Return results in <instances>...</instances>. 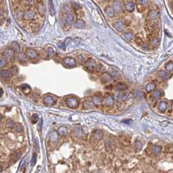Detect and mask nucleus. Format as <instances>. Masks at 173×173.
<instances>
[{
    "label": "nucleus",
    "mask_w": 173,
    "mask_h": 173,
    "mask_svg": "<svg viewBox=\"0 0 173 173\" xmlns=\"http://www.w3.org/2000/svg\"><path fill=\"white\" fill-rule=\"evenodd\" d=\"M105 12L106 15L109 18L114 17L115 14V11L113 8V7H107L105 9Z\"/></svg>",
    "instance_id": "9b49d317"
},
{
    "label": "nucleus",
    "mask_w": 173,
    "mask_h": 173,
    "mask_svg": "<svg viewBox=\"0 0 173 173\" xmlns=\"http://www.w3.org/2000/svg\"><path fill=\"white\" fill-rule=\"evenodd\" d=\"M113 26L114 28H115V29L120 32L122 31L124 29V24L121 20H117V21H115Z\"/></svg>",
    "instance_id": "6e6552de"
},
{
    "label": "nucleus",
    "mask_w": 173,
    "mask_h": 173,
    "mask_svg": "<svg viewBox=\"0 0 173 173\" xmlns=\"http://www.w3.org/2000/svg\"><path fill=\"white\" fill-rule=\"evenodd\" d=\"M26 54H27L28 58L31 60H34L38 57V53L33 49H27Z\"/></svg>",
    "instance_id": "423d86ee"
},
{
    "label": "nucleus",
    "mask_w": 173,
    "mask_h": 173,
    "mask_svg": "<svg viewBox=\"0 0 173 173\" xmlns=\"http://www.w3.org/2000/svg\"><path fill=\"white\" fill-rule=\"evenodd\" d=\"M66 104L69 107L71 108H74L78 105V102L77 99L74 98H69L66 100Z\"/></svg>",
    "instance_id": "0eeeda50"
},
{
    "label": "nucleus",
    "mask_w": 173,
    "mask_h": 173,
    "mask_svg": "<svg viewBox=\"0 0 173 173\" xmlns=\"http://www.w3.org/2000/svg\"><path fill=\"white\" fill-rule=\"evenodd\" d=\"M59 133L61 135H66L67 134V130L66 128L62 127L59 129Z\"/></svg>",
    "instance_id": "c03bdc74"
},
{
    "label": "nucleus",
    "mask_w": 173,
    "mask_h": 173,
    "mask_svg": "<svg viewBox=\"0 0 173 173\" xmlns=\"http://www.w3.org/2000/svg\"><path fill=\"white\" fill-rule=\"evenodd\" d=\"M36 9L38 11V13L40 14V15L41 16H44L45 14V7L44 5H43V3L42 2H39L37 3V5H36Z\"/></svg>",
    "instance_id": "ddd939ff"
},
{
    "label": "nucleus",
    "mask_w": 173,
    "mask_h": 173,
    "mask_svg": "<svg viewBox=\"0 0 173 173\" xmlns=\"http://www.w3.org/2000/svg\"><path fill=\"white\" fill-rule=\"evenodd\" d=\"M48 54L49 55H53L54 54V51L53 50V49L51 48H48Z\"/></svg>",
    "instance_id": "de8ad7c7"
},
{
    "label": "nucleus",
    "mask_w": 173,
    "mask_h": 173,
    "mask_svg": "<svg viewBox=\"0 0 173 173\" xmlns=\"http://www.w3.org/2000/svg\"><path fill=\"white\" fill-rule=\"evenodd\" d=\"M16 131H23V127L21 126V125H20V124H16Z\"/></svg>",
    "instance_id": "a18cd8bd"
},
{
    "label": "nucleus",
    "mask_w": 173,
    "mask_h": 173,
    "mask_svg": "<svg viewBox=\"0 0 173 173\" xmlns=\"http://www.w3.org/2000/svg\"><path fill=\"white\" fill-rule=\"evenodd\" d=\"M14 52L15 51L13 50V48H7L4 49V51L3 52V55L7 59L11 60L14 57Z\"/></svg>",
    "instance_id": "7ed1b4c3"
},
{
    "label": "nucleus",
    "mask_w": 173,
    "mask_h": 173,
    "mask_svg": "<svg viewBox=\"0 0 173 173\" xmlns=\"http://www.w3.org/2000/svg\"><path fill=\"white\" fill-rule=\"evenodd\" d=\"M64 21L66 22V24L69 25V26H70V25L74 24V17L72 14L67 13L66 16H65V18H64Z\"/></svg>",
    "instance_id": "1a4fd4ad"
},
{
    "label": "nucleus",
    "mask_w": 173,
    "mask_h": 173,
    "mask_svg": "<svg viewBox=\"0 0 173 173\" xmlns=\"http://www.w3.org/2000/svg\"><path fill=\"white\" fill-rule=\"evenodd\" d=\"M133 95L137 98H141L142 96H144V94L142 92H141V91L138 90H135L133 91Z\"/></svg>",
    "instance_id": "c756f323"
},
{
    "label": "nucleus",
    "mask_w": 173,
    "mask_h": 173,
    "mask_svg": "<svg viewBox=\"0 0 173 173\" xmlns=\"http://www.w3.org/2000/svg\"><path fill=\"white\" fill-rule=\"evenodd\" d=\"M149 17L152 19H154V18H157V16H158V13L155 10H152L149 13Z\"/></svg>",
    "instance_id": "2f4dec72"
},
{
    "label": "nucleus",
    "mask_w": 173,
    "mask_h": 173,
    "mask_svg": "<svg viewBox=\"0 0 173 173\" xmlns=\"http://www.w3.org/2000/svg\"><path fill=\"white\" fill-rule=\"evenodd\" d=\"M35 150L37 152H39V150H40V147H39V143L38 139L36 138L35 139Z\"/></svg>",
    "instance_id": "37998d69"
},
{
    "label": "nucleus",
    "mask_w": 173,
    "mask_h": 173,
    "mask_svg": "<svg viewBox=\"0 0 173 173\" xmlns=\"http://www.w3.org/2000/svg\"><path fill=\"white\" fill-rule=\"evenodd\" d=\"M79 61L81 62H85V61H86L85 60V57H84L83 55H79Z\"/></svg>",
    "instance_id": "3c124183"
},
{
    "label": "nucleus",
    "mask_w": 173,
    "mask_h": 173,
    "mask_svg": "<svg viewBox=\"0 0 173 173\" xmlns=\"http://www.w3.org/2000/svg\"><path fill=\"white\" fill-rule=\"evenodd\" d=\"M92 105H93V104H92V103H90V102H89V101H85V102H84V107H85V109H91L92 107Z\"/></svg>",
    "instance_id": "4c0bfd02"
},
{
    "label": "nucleus",
    "mask_w": 173,
    "mask_h": 173,
    "mask_svg": "<svg viewBox=\"0 0 173 173\" xmlns=\"http://www.w3.org/2000/svg\"><path fill=\"white\" fill-rule=\"evenodd\" d=\"M18 72V69L17 66H11V69H10V72L12 74H16Z\"/></svg>",
    "instance_id": "e433bc0d"
},
{
    "label": "nucleus",
    "mask_w": 173,
    "mask_h": 173,
    "mask_svg": "<svg viewBox=\"0 0 173 173\" xmlns=\"http://www.w3.org/2000/svg\"><path fill=\"white\" fill-rule=\"evenodd\" d=\"M155 89H156V85L154 83H150L146 86V90L148 93L154 91Z\"/></svg>",
    "instance_id": "6ab92c4d"
},
{
    "label": "nucleus",
    "mask_w": 173,
    "mask_h": 173,
    "mask_svg": "<svg viewBox=\"0 0 173 173\" xmlns=\"http://www.w3.org/2000/svg\"><path fill=\"white\" fill-rule=\"evenodd\" d=\"M136 1L141 5H146L149 1V0H136Z\"/></svg>",
    "instance_id": "79ce46f5"
},
{
    "label": "nucleus",
    "mask_w": 173,
    "mask_h": 173,
    "mask_svg": "<svg viewBox=\"0 0 173 173\" xmlns=\"http://www.w3.org/2000/svg\"><path fill=\"white\" fill-rule=\"evenodd\" d=\"M158 109L160 111L164 112L165 111H166L167 109V104L165 102H161L159 103V104L158 105Z\"/></svg>",
    "instance_id": "bb28decb"
},
{
    "label": "nucleus",
    "mask_w": 173,
    "mask_h": 173,
    "mask_svg": "<svg viewBox=\"0 0 173 173\" xmlns=\"http://www.w3.org/2000/svg\"><path fill=\"white\" fill-rule=\"evenodd\" d=\"M92 102L93 104L96 106H99L102 104V100L101 98L98 96H94L92 98Z\"/></svg>",
    "instance_id": "412c9836"
},
{
    "label": "nucleus",
    "mask_w": 173,
    "mask_h": 173,
    "mask_svg": "<svg viewBox=\"0 0 173 173\" xmlns=\"http://www.w3.org/2000/svg\"><path fill=\"white\" fill-rule=\"evenodd\" d=\"M17 1H19V0H17Z\"/></svg>",
    "instance_id": "5fc2aeb1"
},
{
    "label": "nucleus",
    "mask_w": 173,
    "mask_h": 173,
    "mask_svg": "<svg viewBox=\"0 0 173 173\" xmlns=\"http://www.w3.org/2000/svg\"><path fill=\"white\" fill-rule=\"evenodd\" d=\"M158 76H159V77H161V78L163 79H167V78L169 77L168 74H167L166 72H165V71H163V70H161L159 72Z\"/></svg>",
    "instance_id": "cd10ccee"
},
{
    "label": "nucleus",
    "mask_w": 173,
    "mask_h": 173,
    "mask_svg": "<svg viewBox=\"0 0 173 173\" xmlns=\"http://www.w3.org/2000/svg\"><path fill=\"white\" fill-rule=\"evenodd\" d=\"M48 5H49V10H50L51 14L54 15V5H53V1H52V0H48Z\"/></svg>",
    "instance_id": "f704fd0d"
},
{
    "label": "nucleus",
    "mask_w": 173,
    "mask_h": 173,
    "mask_svg": "<svg viewBox=\"0 0 173 173\" xmlns=\"http://www.w3.org/2000/svg\"><path fill=\"white\" fill-rule=\"evenodd\" d=\"M104 102L105 105H106L107 106H111V105L113 104V98L111 96H107L104 99Z\"/></svg>",
    "instance_id": "f3484780"
},
{
    "label": "nucleus",
    "mask_w": 173,
    "mask_h": 173,
    "mask_svg": "<svg viewBox=\"0 0 173 173\" xmlns=\"http://www.w3.org/2000/svg\"><path fill=\"white\" fill-rule=\"evenodd\" d=\"M108 73L111 75L112 77H113L115 79H118L120 77V71L116 68L114 67H111L108 70Z\"/></svg>",
    "instance_id": "39448f33"
},
{
    "label": "nucleus",
    "mask_w": 173,
    "mask_h": 173,
    "mask_svg": "<svg viewBox=\"0 0 173 173\" xmlns=\"http://www.w3.org/2000/svg\"><path fill=\"white\" fill-rule=\"evenodd\" d=\"M116 88L118 90H120V91H123V90H125L128 89V87L126 86V85H125L124 83H118L116 85Z\"/></svg>",
    "instance_id": "b1692460"
},
{
    "label": "nucleus",
    "mask_w": 173,
    "mask_h": 173,
    "mask_svg": "<svg viewBox=\"0 0 173 173\" xmlns=\"http://www.w3.org/2000/svg\"><path fill=\"white\" fill-rule=\"evenodd\" d=\"M3 93V89H1V97L2 96Z\"/></svg>",
    "instance_id": "603ef678"
},
{
    "label": "nucleus",
    "mask_w": 173,
    "mask_h": 173,
    "mask_svg": "<svg viewBox=\"0 0 173 173\" xmlns=\"http://www.w3.org/2000/svg\"><path fill=\"white\" fill-rule=\"evenodd\" d=\"M129 97H130V96H129L128 93H122V94H118V99L122 100L129 98Z\"/></svg>",
    "instance_id": "72a5a7b5"
},
{
    "label": "nucleus",
    "mask_w": 173,
    "mask_h": 173,
    "mask_svg": "<svg viewBox=\"0 0 173 173\" xmlns=\"http://www.w3.org/2000/svg\"><path fill=\"white\" fill-rule=\"evenodd\" d=\"M135 148H136V151L139 152L142 148V145H141L140 141H136L135 142Z\"/></svg>",
    "instance_id": "a19ab883"
},
{
    "label": "nucleus",
    "mask_w": 173,
    "mask_h": 173,
    "mask_svg": "<svg viewBox=\"0 0 173 173\" xmlns=\"http://www.w3.org/2000/svg\"><path fill=\"white\" fill-rule=\"evenodd\" d=\"M39 120V116L36 114H33L31 117V122L33 124H35Z\"/></svg>",
    "instance_id": "58836bf2"
},
{
    "label": "nucleus",
    "mask_w": 173,
    "mask_h": 173,
    "mask_svg": "<svg viewBox=\"0 0 173 173\" xmlns=\"http://www.w3.org/2000/svg\"><path fill=\"white\" fill-rule=\"evenodd\" d=\"M21 90H22V91L24 92L25 94H29L31 91V87L29 85H26V84H24V85L21 86Z\"/></svg>",
    "instance_id": "4be33fe9"
},
{
    "label": "nucleus",
    "mask_w": 173,
    "mask_h": 173,
    "mask_svg": "<svg viewBox=\"0 0 173 173\" xmlns=\"http://www.w3.org/2000/svg\"><path fill=\"white\" fill-rule=\"evenodd\" d=\"M161 150H162V147L160 146L154 145L152 148V151L154 154H158L161 151Z\"/></svg>",
    "instance_id": "a878e982"
},
{
    "label": "nucleus",
    "mask_w": 173,
    "mask_h": 173,
    "mask_svg": "<svg viewBox=\"0 0 173 173\" xmlns=\"http://www.w3.org/2000/svg\"><path fill=\"white\" fill-rule=\"evenodd\" d=\"M42 121L41 120H40L39 124H38V130H39V131H42Z\"/></svg>",
    "instance_id": "09e8293b"
},
{
    "label": "nucleus",
    "mask_w": 173,
    "mask_h": 173,
    "mask_svg": "<svg viewBox=\"0 0 173 173\" xmlns=\"http://www.w3.org/2000/svg\"><path fill=\"white\" fill-rule=\"evenodd\" d=\"M101 1H107V0H101Z\"/></svg>",
    "instance_id": "864d4df0"
},
{
    "label": "nucleus",
    "mask_w": 173,
    "mask_h": 173,
    "mask_svg": "<svg viewBox=\"0 0 173 173\" xmlns=\"http://www.w3.org/2000/svg\"><path fill=\"white\" fill-rule=\"evenodd\" d=\"M36 154L35 153L33 154L32 156V159H31V166H34L36 164Z\"/></svg>",
    "instance_id": "ea45409f"
},
{
    "label": "nucleus",
    "mask_w": 173,
    "mask_h": 173,
    "mask_svg": "<svg viewBox=\"0 0 173 173\" xmlns=\"http://www.w3.org/2000/svg\"><path fill=\"white\" fill-rule=\"evenodd\" d=\"M75 27L77 29H83L85 27V22L81 19H77L75 21Z\"/></svg>",
    "instance_id": "4468645a"
},
{
    "label": "nucleus",
    "mask_w": 173,
    "mask_h": 173,
    "mask_svg": "<svg viewBox=\"0 0 173 173\" xmlns=\"http://www.w3.org/2000/svg\"><path fill=\"white\" fill-rule=\"evenodd\" d=\"M10 71L7 70H2L1 71V77L2 79H9L10 77Z\"/></svg>",
    "instance_id": "a211bd4d"
},
{
    "label": "nucleus",
    "mask_w": 173,
    "mask_h": 173,
    "mask_svg": "<svg viewBox=\"0 0 173 173\" xmlns=\"http://www.w3.org/2000/svg\"><path fill=\"white\" fill-rule=\"evenodd\" d=\"M23 18H24L25 20H28V21H31V20H33L34 19L35 17V12L31 9H28V10H26L24 13H23Z\"/></svg>",
    "instance_id": "f03ea898"
},
{
    "label": "nucleus",
    "mask_w": 173,
    "mask_h": 173,
    "mask_svg": "<svg viewBox=\"0 0 173 173\" xmlns=\"http://www.w3.org/2000/svg\"><path fill=\"white\" fill-rule=\"evenodd\" d=\"M12 48L14 51H20V47L17 42H13L12 44Z\"/></svg>",
    "instance_id": "c9c22d12"
},
{
    "label": "nucleus",
    "mask_w": 173,
    "mask_h": 173,
    "mask_svg": "<svg viewBox=\"0 0 173 173\" xmlns=\"http://www.w3.org/2000/svg\"><path fill=\"white\" fill-rule=\"evenodd\" d=\"M124 38L127 40V41H131L133 38V34L132 32L131 31H126L124 33Z\"/></svg>",
    "instance_id": "393cba45"
},
{
    "label": "nucleus",
    "mask_w": 173,
    "mask_h": 173,
    "mask_svg": "<svg viewBox=\"0 0 173 173\" xmlns=\"http://www.w3.org/2000/svg\"><path fill=\"white\" fill-rule=\"evenodd\" d=\"M62 62L64 65L69 67H72L76 64V61L72 57H65L62 59Z\"/></svg>",
    "instance_id": "20e7f679"
},
{
    "label": "nucleus",
    "mask_w": 173,
    "mask_h": 173,
    "mask_svg": "<svg viewBox=\"0 0 173 173\" xmlns=\"http://www.w3.org/2000/svg\"><path fill=\"white\" fill-rule=\"evenodd\" d=\"M161 96V92L159 90H156L153 92L152 94V98L154 100H158L160 98Z\"/></svg>",
    "instance_id": "5701e85b"
},
{
    "label": "nucleus",
    "mask_w": 173,
    "mask_h": 173,
    "mask_svg": "<svg viewBox=\"0 0 173 173\" xmlns=\"http://www.w3.org/2000/svg\"><path fill=\"white\" fill-rule=\"evenodd\" d=\"M85 67L87 68V69L88 70L90 71V72L95 71L98 69V65L96 63V61L92 59H90V58L86 60V61L85 62Z\"/></svg>",
    "instance_id": "f257e3e1"
},
{
    "label": "nucleus",
    "mask_w": 173,
    "mask_h": 173,
    "mask_svg": "<svg viewBox=\"0 0 173 173\" xmlns=\"http://www.w3.org/2000/svg\"><path fill=\"white\" fill-rule=\"evenodd\" d=\"M44 102L45 104L54 105L55 104V101L54 100V99L52 98L51 96H46L44 99Z\"/></svg>",
    "instance_id": "aec40b11"
},
{
    "label": "nucleus",
    "mask_w": 173,
    "mask_h": 173,
    "mask_svg": "<svg viewBox=\"0 0 173 173\" xmlns=\"http://www.w3.org/2000/svg\"><path fill=\"white\" fill-rule=\"evenodd\" d=\"M21 156V153H18V152H15L14 154H13L12 157H11V160L13 162H16L17 160L20 158V157Z\"/></svg>",
    "instance_id": "c85d7f7f"
},
{
    "label": "nucleus",
    "mask_w": 173,
    "mask_h": 173,
    "mask_svg": "<svg viewBox=\"0 0 173 173\" xmlns=\"http://www.w3.org/2000/svg\"><path fill=\"white\" fill-rule=\"evenodd\" d=\"M33 0H25V3L28 5H31L33 3Z\"/></svg>",
    "instance_id": "8fccbe9b"
},
{
    "label": "nucleus",
    "mask_w": 173,
    "mask_h": 173,
    "mask_svg": "<svg viewBox=\"0 0 173 173\" xmlns=\"http://www.w3.org/2000/svg\"><path fill=\"white\" fill-rule=\"evenodd\" d=\"M18 59L20 62H26L28 61V59H29L27 55V54L24 52H20L18 55Z\"/></svg>",
    "instance_id": "f8f14e48"
},
{
    "label": "nucleus",
    "mask_w": 173,
    "mask_h": 173,
    "mask_svg": "<svg viewBox=\"0 0 173 173\" xmlns=\"http://www.w3.org/2000/svg\"><path fill=\"white\" fill-rule=\"evenodd\" d=\"M7 61L6 58H5L4 57H1V59H0V65H1V68L3 69L4 68L5 66H7Z\"/></svg>",
    "instance_id": "473e14b6"
},
{
    "label": "nucleus",
    "mask_w": 173,
    "mask_h": 173,
    "mask_svg": "<svg viewBox=\"0 0 173 173\" xmlns=\"http://www.w3.org/2000/svg\"><path fill=\"white\" fill-rule=\"evenodd\" d=\"M113 8L115 13H118L122 11V4L118 0H115L113 3Z\"/></svg>",
    "instance_id": "9d476101"
},
{
    "label": "nucleus",
    "mask_w": 173,
    "mask_h": 173,
    "mask_svg": "<svg viewBox=\"0 0 173 173\" xmlns=\"http://www.w3.org/2000/svg\"><path fill=\"white\" fill-rule=\"evenodd\" d=\"M165 69H166L167 72H171L172 71H173V62H170L167 63L165 66Z\"/></svg>",
    "instance_id": "7c9ffc66"
},
{
    "label": "nucleus",
    "mask_w": 173,
    "mask_h": 173,
    "mask_svg": "<svg viewBox=\"0 0 173 173\" xmlns=\"http://www.w3.org/2000/svg\"><path fill=\"white\" fill-rule=\"evenodd\" d=\"M101 79H102V81L103 83H107L111 80L112 79V76L111 75L109 74V73H104L102 74V76H101Z\"/></svg>",
    "instance_id": "2eb2a0df"
},
{
    "label": "nucleus",
    "mask_w": 173,
    "mask_h": 173,
    "mask_svg": "<svg viewBox=\"0 0 173 173\" xmlns=\"http://www.w3.org/2000/svg\"><path fill=\"white\" fill-rule=\"evenodd\" d=\"M122 122L126 124H131L133 122V120L131 119H126L122 120Z\"/></svg>",
    "instance_id": "49530a36"
},
{
    "label": "nucleus",
    "mask_w": 173,
    "mask_h": 173,
    "mask_svg": "<svg viewBox=\"0 0 173 173\" xmlns=\"http://www.w3.org/2000/svg\"><path fill=\"white\" fill-rule=\"evenodd\" d=\"M125 8L126 10L129 13H132L135 10V5L133 4V3L131 1H128L127 2L125 5Z\"/></svg>",
    "instance_id": "dca6fc26"
}]
</instances>
